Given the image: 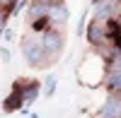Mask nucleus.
Segmentation results:
<instances>
[{"label":"nucleus","mask_w":121,"mask_h":118,"mask_svg":"<svg viewBox=\"0 0 121 118\" xmlns=\"http://www.w3.org/2000/svg\"><path fill=\"white\" fill-rule=\"evenodd\" d=\"M22 53H24V58L32 65H41L44 63V48H41V43L39 41H34V39H24L22 41Z\"/></svg>","instance_id":"obj_1"},{"label":"nucleus","mask_w":121,"mask_h":118,"mask_svg":"<svg viewBox=\"0 0 121 118\" xmlns=\"http://www.w3.org/2000/svg\"><path fill=\"white\" fill-rule=\"evenodd\" d=\"M41 48H44V53H56L60 43H63V36H60L58 31H53V29H46V31L41 34Z\"/></svg>","instance_id":"obj_2"},{"label":"nucleus","mask_w":121,"mask_h":118,"mask_svg":"<svg viewBox=\"0 0 121 118\" xmlns=\"http://www.w3.org/2000/svg\"><path fill=\"white\" fill-rule=\"evenodd\" d=\"M46 17L51 19L53 24H60V27H63V24L68 22V10H65V5L53 3V5H48V12H46Z\"/></svg>","instance_id":"obj_3"},{"label":"nucleus","mask_w":121,"mask_h":118,"mask_svg":"<svg viewBox=\"0 0 121 118\" xmlns=\"http://www.w3.org/2000/svg\"><path fill=\"white\" fill-rule=\"evenodd\" d=\"M119 109H121V101L109 99V101L102 106V111H99V118H119Z\"/></svg>","instance_id":"obj_4"},{"label":"nucleus","mask_w":121,"mask_h":118,"mask_svg":"<svg viewBox=\"0 0 121 118\" xmlns=\"http://www.w3.org/2000/svg\"><path fill=\"white\" fill-rule=\"evenodd\" d=\"M36 94H39V87H36V84L27 87V89L22 92V101H24V104H32V101L36 99Z\"/></svg>","instance_id":"obj_5"},{"label":"nucleus","mask_w":121,"mask_h":118,"mask_svg":"<svg viewBox=\"0 0 121 118\" xmlns=\"http://www.w3.org/2000/svg\"><path fill=\"white\" fill-rule=\"evenodd\" d=\"M109 87H112V89H121V72H112V77H109Z\"/></svg>","instance_id":"obj_6"},{"label":"nucleus","mask_w":121,"mask_h":118,"mask_svg":"<svg viewBox=\"0 0 121 118\" xmlns=\"http://www.w3.org/2000/svg\"><path fill=\"white\" fill-rule=\"evenodd\" d=\"M53 89H56V77L51 75V77H46V89L44 92L46 94H53Z\"/></svg>","instance_id":"obj_7"},{"label":"nucleus","mask_w":121,"mask_h":118,"mask_svg":"<svg viewBox=\"0 0 121 118\" xmlns=\"http://www.w3.org/2000/svg\"><path fill=\"white\" fill-rule=\"evenodd\" d=\"M3 29H5V12H0V34H3Z\"/></svg>","instance_id":"obj_8"},{"label":"nucleus","mask_w":121,"mask_h":118,"mask_svg":"<svg viewBox=\"0 0 121 118\" xmlns=\"http://www.w3.org/2000/svg\"><path fill=\"white\" fill-rule=\"evenodd\" d=\"M119 118H121V109H119Z\"/></svg>","instance_id":"obj_9"}]
</instances>
